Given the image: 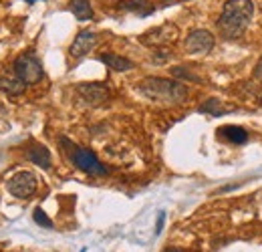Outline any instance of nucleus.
Segmentation results:
<instances>
[{
    "label": "nucleus",
    "instance_id": "obj_1",
    "mask_svg": "<svg viewBox=\"0 0 262 252\" xmlns=\"http://www.w3.org/2000/svg\"><path fill=\"white\" fill-rule=\"evenodd\" d=\"M252 16H254L252 0H226L216 27H218V31L222 32V36L238 38L250 27Z\"/></svg>",
    "mask_w": 262,
    "mask_h": 252
},
{
    "label": "nucleus",
    "instance_id": "obj_2",
    "mask_svg": "<svg viewBox=\"0 0 262 252\" xmlns=\"http://www.w3.org/2000/svg\"><path fill=\"white\" fill-rule=\"evenodd\" d=\"M137 91L145 95L147 99L154 101H165V103H182L188 97V89L178 83V81H169V79H160V77H149L145 79Z\"/></svg>",
    "mask_w": 262,
    "mask_h": 252
},
{
    "label": "nucleus",
    "instance_id": "obj_3",
    "mask_svg": "<svg viewBox=\"0 0 262 252\" xmlns=\"http://www.w3.org/2000/svg\"><path fill=\"white\" fill-rule=\"evenodd\" d=\"M61 143L65 148L69 159L75 163V167H79L81 172L89 174V176H105L107 174V167L97 159V156L89 150H83V148H77L75 143H71L67 137H61Z\"/></svg>",
    "mask_w": 262,
    "mask_h": 252
},
{
    "label": "nucleus",
    "instance_id": "obj_4",
    "mask_svg": "<svg viewBox=\"0 0 262 252\" xmlns=\"http://www.w3.org/2000/svg\"><path fill=\"white\" fill-rule=\"evenodd\" d=\"M14 73L27 85H33V83H38L42 79V65L33 53H25L14 61Z\"/></svg>",
    "mask_w": 262,
    "mask_h": 252
},
{
    "label": "nucleus",
    "instance_id": "obj_5",
    "mask_svg": "<svg viewBox=\"0 0 262 252\" xmlns=\"http://www.w3.org/2000/svg\"><path fill=\"white\" fill-rule=\"evenodd\" d=\"M6 188H8V192L14 198L27 200V198H31L34 192H36V178H34L33 172H18V174H14L8 180Z\"/></svg>",
    "mask_w": 262,
    "mask_h": 252
},
{
    "label": "nucleus",
    "instance_id": "obj_6",
    "mask_svg": "<svg viewBox=\"0 0 262 252\" xmlns=\"http://www.w3.org/2000/svg\"><path fill=\"white\" fill-rule=\"evenodd\" d=\"M184 49L188 55H204L214 49V34L206 29H196L186 36Z\"/></svg>",
    "mask_w": 262,
    "mask_h": 252
},
{
    "label": "nucleus",
    "instance_id": "obj_7",
    "mask_svg": "<svg viewBox=\"0 0 262 252\" xmlns=\"http://www.w3.org/2000/svg\"><path fill=\"white\" fill-rule=\"evenodd\" d=\"M77 93L89 105H101V103L109 101V97H111L109 87L103 83H83L77 87Z\"/></svg>",
    "mask_w": 262,
    "mask_h": 252
},
{
    "label": "nucleus",
    "instance_id": "obj_8",
    "mask_svg": "<svg viewBox=\"0 0 262 252\" xmlns=\"http://www.w3.org/2000/svg\"><path fill=\"white\" fill-rule=\"evenodd\" d=\"M95 43H97V34H95V32L81 31L77 36H75V40L71 43L69 53H71L73 59H81V57H85V55L95 47Z\"/></svg>",
    "mask_w": 262,
    "mask_h": 252
},
{
    "label": "nucleus",
    "instance_id": "obj_9",
    "mask_svg": "<svg viewBox=\"0 0 262 252\" xmlns=\"http://www.w3.org/2000/svg\"><path fill=\"white\" fill-rule=\"evenodd\" d=\"M27 158H29V161H33L34 165H38L42 170L51 167V152L40 143H34L27 150Z\"/></svg>",
    "mask_w": 262,
    "mask_h": 252
},
{
    "label": "nucleus",
    "instance_id": "obj_10",
    "mask_svg": "<svg viewBox=\"0 0 262 252\" xmlns=\"http://www.w3.org/2000/svg\"><path fill=\"white\" fill-rule=\"evenodd\" d=\"M218 137H222L224 141H228V143H232V145H242V143L248 141V133H246V129L236 127V125L222 127V129L218 131Z\"/></svg>",
    "mask_w": 262,
    "mask_h": 252
},
{
    "label": "nucleus",
    "instance_id": "obj_11",
    "mask_svg": "<svg viewBox=\"0 0 262 252\" xmlns=\"http://www.w3.org/2000/svg\"><path fill=\"white\" fill-rule=\"evenodd\" d=\"M117 8L119 10H127V12H135L137 16H147V14H151L156 10L154 4L147 2V0H121L117 4Z\"/></svg>",
    "mask_w": 262,
    "mask_h": 252
},
{
    "label": "nucleus",
    "instance_id": "obj_12",
    "mask_svg": "<svg viewBox=\"0 0 262 252\" xmlns=\"http://www.w3.org/2000/svg\"><path fill=\"white\" fill-rule=\"evenodd\" d=\"M99 61H101L103 65H107L109 69H113V71H119V73L131 71V69L135 67L129 59L119 57V55H113V53H103V55H99Z\"/></svg>",
    "mask_w": 262,
    "mask_h": 252
},
{
    "label": "nucleus",
    "instance_id": "obj_13",
    "mask_svg": "<svg viewBox=\"0 0 262 252\" xmlns=\"http://www.w3.org/2000/svg\"><path fill=\"white\" fill-rule=\"evenodd\" d=\"M25 89H27V83L23 79H18V77H2L0 79V91L12 95V97L23 95Z\"/></svg>",
    "mask_w": 262,
    "mask_h": 252
},
{
    "label": "nucleus",
    "instance_id": "obj_14",
    "mask_svg": "<svg viewBox=\"0 0 262 252\" xmlns=\"http://www.w3.org/2000/svg\"><path fill=\"white\" fill-rule=\"evenodd\" d=\"M69 10L79 18V20H91L93 18V8L89 0H71Z\"/></svg>",
    "mask_w": 262,
    "mask_h": 252
},
{
    "label": "nucleus",
    "instance_id": "obj_15",
    "mask_svg": "<svg viewBox=\"0 0 262 252\" xmlns=\"http://www.w3.org/2000/svg\"><path fill=\"white\" fill-rule=\"evenodd\" d=\"M200 111H202V113H210V115H222V113H224V107H222V103H220L218 99L210 97V99L200 107Z\"/></svg>",
    "mask_w": 262,
    "mask_h": 252
},
{
    "label": "nucleus",
    "instance_id": "obj_16",
    "mask_svg": "<svg viewBox=\"0 0 262 252\" xmlns=\"http://www.w3.org/2000/svg\"><path fill=\"white\" fill-rule=\"evenodd\" d=\"M33 218L36 224H40L42 228H53V222H51V218L45 214V210H40V208H36L33 214Z\"/></svg>",
    "mask_w": 262,
    "mask_h": 252
},
{
    "label": "nucleus",
    "instance_id": "obj_17",
    "mask_svg": "<svg viewBox=\"0 0 262 252\" xmlns=\"http://www.w3.org/2000/svg\"><path fill=\"white\" fill-rule=\"evenodd\" d=\"M173 75H178V77H186V79H192V81H196V83H202V81H200V77L192 75V73H190V71H186V69H173Z\"/></svg>",
    "mask_w": 262,
    "mask_h": 252
},
{
    "label": "nucleus",
    "instance_id": "obj_18",
    "mask_svg": "<svg viewBox=\"0 0 262 252\" xmlns=\"http://www.w3.org/2000/svg\"><path fill=\"white\" fill-rule=\"evenodd\" d=\"M254 77H256V79H258V81L262 83V59L258 61V65H256V69H254Z\"/></svg>",
    "mask_w": 262,
    "mask_h": 252
},
{
    "label": "nucleus",
    "instance_id": "obj_19",
    "mask_svg": "<svg viewBox=\"0 0 262 252\" xmlns=\"http://www.w3.org/2000/svg\"><path fill=\"white\" fill-rule=\"evenodd\" d=\"M164 218H165V214L162 212V214H160V218H158V228H156V232H158V234H160V232H162V228H164Z\"/></svg>",
    "mask_w": 262,
    "mask_h": 252
},
{
    "label": "nucleus",
    "instance_id": "obj_20",
    "mask_svg": "<svg viewBox=\"0 0 262 252\" xmlns=\"http://www.w3.org/2000/svg\"><path fill=\"white\" fill-rule=\"evenodd\" d=\"M165 252H184V250H180V248H167Z\"/></svg>",
    "mask_w": 262,
    "mask_h": 252
},
{
    "label": "nucleus",
    "instance_id": "obj_21",
    "mask_svg": "<svg viewBox=\"0 0 262 252\" xmlns=\"http://www.w3.org/2000/svg\"><path fill=\"white\" fill-rule=\"evenodd\" d=\"M27 2H36V0H27Z\"/></svg>",
    "mask_w": 262,
    "mask_h": 252
},
{
    "label": "nucleus",
    "instance_id": "obj_22",
    "mask_svg": "<svg viewBox=\"0 0 262 252\" xmlns=\"http://www.w3.org/2000/svg\"><path fill=\"white\" fill-rule=\"evenodd\" d=\"M260 105H262V97H260Z\"/></svg>",
    "mask_w": 262,
    "mask_h": 252
},
{
    "label": "nucleus",
    "instance_id": "obj_23",
    "mask_svg": "<svg viewBox=\"0 0 262 252\" xmlns=\"http://www.w3.org/2000/svg\"><path fill=\"white\" fill-rule=\"evenodd\" d=\"M81 252H85V250H81Z\"/></svg>",
    "mask_w": 262,
    "mask_h": 252
}]
</instances>
